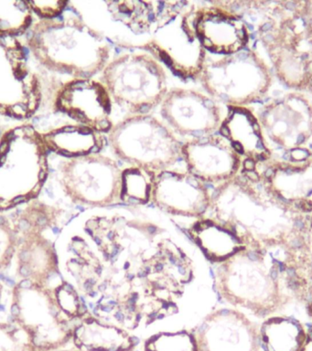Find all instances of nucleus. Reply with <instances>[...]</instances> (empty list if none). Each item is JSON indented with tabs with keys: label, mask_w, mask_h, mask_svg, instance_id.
<instances>
[{
	"label": "nucleus",
	"mask_w": 312,
	"mask_h": 351,
	"mask_svg": "<svg viewBox=\"0 0 312 351\" xmlns=\"http://www.w3.org/2000/svg\"><path fill=\"white\" fill-rule=\"evenodd\" d=\"M212 199L237 210L240 230L235 235L251 250L276 255L311 244L309 215L279 199L254 170L227 180L215 189Z\"/></svg>",
	"instance_id": "nucleus-1"
},
{
	"label": "nucleus",
	"mask_w": 312,
	"mask_h": 351,
	"mask_svg": "<svg viewBox=\"0 0 312 351\" xmlns=\"http://www.w3.org/2000/svg\"><path fill=\"white\" fill-rule=\"evenodd\" d=\"M40 35L43 62L73 79L92 78L102 73L110 59V43L80 16L47 19Z\"/></svg>",
	"instance_id": "nucleus-2"
},
{
	"label": "nucleus",
	"mask_w": 312,
	"mask_h": 351,
	"mask_svg": "<svg viewBox=\"0 0 312 351\" xmlns=\"http://www.w3.org/2000/svg\"><path fill=\"white\" fill-rule=\"evenodd\" d=\"M111 149L131 167L165 171L182 156V145L169 126L149 114H130L108 132Z\"/></svg>",
	"instance_id": "nucleus-3"
},
{
	"label": "nucleus",
	"mask_w": 312,
	"mask_h": 351,
	"mask_svg": "<svg viewBox=\"0 0 312 351\" xmlns=\"http://www.w3.org/2000/svg\"><path fill=\"white\" fill-rule=\"evenodd\" d=\"M101 73V82L112 100L130 114H147L161 104L169 90L165 69L149 53L120 55Z\"/></svg>",
	"instance_id": "nucleus-4"
},
{
	"label": "nucleus",
	"mask_w": 312,
	"mask_h": 351,
	"mask_svg": "<svg viewBox=\"0 0 312 351\" xmlns=\"http://www.w3.org/2000/svg\"><path fill=\"white\" fill-rule=\"evenodd\" d=\"M199 80L208 95L228 106L250 103L265 86L264 70L251 51L206 60Z\"/></svg>",
	"instance_id": "nucleus-5"
},
{
	"label": "nucleus",
	"mask_w": 312,
	"mask_h": 351,
	"mask_svg": "<svg viewBox=\"0 0 312 351\" xmlns=\"http://www.w3.org/2000/svg\"><path fill=\"white\" fill-rule=\"evenodd\" d=\"M196 8L189 5L182 14L158 30L139 49L163 62L175 75L199 80L207 54L194 27Z\"/></svg>",
	"instance_id": "nucleus-6"
},
{
	"label": "nucleus",
	"mask_w": 312,
	"mask_h": 351,
	"mask_svg": "<svg viewBox=\"0 0 312 351\" xmlns=\"http://www.w3.org/2000/svg\"><path fill=\"white\" fill-rule=\"evenodd\" d=\"M62 172L68 192L78 202L103 204L122 194L123 172L108 156L97 153L70 158Z\"/></svg>",
	"instance_id": "nucleus-7"
},
{
	"label": "nucleus",
	"mask_w": 312,
	"mask_h": 351,
	"mask_svg": "<svg viewBox=\"0 0 312 351\" xmlns=\"http://www.w3.org/2000/svg\"><path fill=\"white\" fill-rule=\"evenodd\" d=\"M160 104L164 119L182 136H209L220 129L224 121L217 101L199 90L174 88L168 90Z\"/></svg>",
	"instance_id": "nucleus-8"
},
{
	"label": "nucleus",
	"mask_w": 312,
	"mask_h": 351,
	"mask_svg": "<svg viewBox=\"0 0 312 351\" xmlns=\"http://www.w3.org/2000/svg\"><path fill=\"white\" fill-rule=\"evenodd\" d=\"M56 107L79 125L99 133H108L113 128L110 95L97 80L73 79L67 82L57 96Z\"/></svg>",
	"instance_id": "nucleus-9"
},
{
	"label": "nucleus",
	"mask_w": 312,
	"mask_h": 351,
	"mask_svg": "<svg viewBox=\"0 0 312 351\" xmlns=\"http://www.w3.org/2000/svg\"><path fill=\"white\" fill-rule=\"evenodd\" d=\"M189 172L208 183L226 182L237 174L241 155L221 134L195 137L182 145Z\"/></svg>",
	"instance_id": "nucleus-10"
},
{
	"label": "nucleus",
	"mask_w": 312,
	"mask_h": 351,
	"mask_svg": "<svg viewBox=\"0 0 312 351\" xmlns=\"http://www.w3.org/2000/svg\"><path fill=\"white\" fill-rule=\"evenodd\" d=\"M194 27L205 51L215 54L237 53L248 43V30L242 19L221 2L196 8Z\"/></svg>",
	"instance_id": "nucleus-11"
},
{
	"label": "nucleus",
	"mask_w": 312,
	"mask_h": 351,
	"mask_svg": "<svg viewBox=\"0 0 312 351\" xmlns=\"http://www.w3.org/2000/svg\"><path fill=\"white\" fill-rule=\"evenodd\" d=\"M108 12L136 34H155L191 5L187 1H106Z\"/></svg>",
	"instance_id": "nucleus-12"
},
{
	"label": "nucleus",
	"mask_w": 312,
	"mask_h": 351,
	"mask_svg": "<svg viewBox=\"0 0 312 351\" xmlns=\"http://www.w3.org/2000/svg\"><path fill=\"white\" fill-rule=\"evenodd\" d=\"M152 193L156 204L199 213L206 210L210 200L206 185L190 172H160L155 177Z\"/></svg>",
	"instance_id": "nucleus-13"
},
{
	"label": "nucleus",
	"mask_w": 312,
	"mask_h": 351,
	"mask_svg": "<svg viewBox=\"0 0 312 351\" xmlns=\"http://www.w3.org/2000/svg\"><path fill=\"white\" fill-rule=\"evenodd\" d=\"M221 136L228 139L240 155L253 161L263 156L259 128L253 114L242 106H228V112L220 128Z\"/></svg>",
	"instance_id": "nucleus-14"
},
{
	"label": "nucleus",
	"mask_w": 312,
	"mask_h": 351,
	"mask_svg": "<svg viewBox=\"0 0 312 351\" xmlns=\"http://www.w3.org/2000/svg\"><path fill=\"white\" fill-rule=\"evenodd\" d=\"M42 137L46 147L69 158L97 154L105 145L102 133L79 123L54 129Z\"/></svg>",
	"instance_id": "nucleus-15"
},
{
	"label": "nucleus",
	"mask_w": 312,
	"mask_h": 351,
	"mask_svg": "<svg viewBox=\"0 0 312 351\" xmlns=\"http://www.w3.org/2000/svg\"><path fill=\"white\" fill-rule=\"evenodd\" d=\"M309 331L305 323L290 315L265 318L260 326L263 350L300 351Z\"/></svg>",
	"instance_id": "nucleus-16"
},
{
	"label": "nucleus",
	"mask_w": 312,
	"mask_h": 351,
	"mask_svg": "<svg viewBox=\"0 0 312 351\" xmlns=\"http://www.w3.org/2000/svg\"><path fill=\"white\" fill-rule=\"evenodd\" d=\"M154 180V173L131 167L123 172L122 194L128 196V202H144L152 192Z\"/></svg>",
	"instance_id": "nucleus-17"
},
{
	"label": "nucleus",
	"mask_w": 312,
	"mask_h": 351,
	"mask_svg": "<svg viewBox=\"0 0 312 351\" xmlns=\"http://www.w3.org/2000/svg\"><path fill=\"white\" fill-rule=\"evenodd\" d=\"M147 351H197L193 337L187 335L156 337L147 342Z\"/></svg>",
	"instance_id": "nucleus-18"
},
{
	"label": "nucleus",
	"mask_w": 312,
	"mask_h": 351,
	"mask_svg": "<svg viewBox=\"0 0 312 351\" xmlns=\"http://www.w3.org/2000/svg\"><path fill=\"white\" fill-rule=\"evenodd\" d=\"M29 7L43 18L53 19L61 15L65 8L67 7V1H29Z\"/></svg>",
	"instance_id": "nucleus-19"
},
{
	"label": "nucleus",
	"mask_w": 312,
	"mask_h": 351,
	"mask_svg": "<svg viewBox=\"0 0 312 351\" xmlns=\"http://www.w3.org/2000/svg\"><path fill=\"white\" fill-rule=\"evenodd\" d=\"M38 211V217L36 221H35V223L37 224L38 227L45 228L47 226L49 223V219L47 216L45 215V213H42V211Z\"/></svg>",
	"instance_id": "nucleus-20"
},
{
	"label": "nucleus",
	"mask_w": 312,
	"mask_h": 351,
	"mask_svg": "<svg viewBox=\"0 0 312 351\" xmlns=\"http://www.w3.org/2000/svg\"><path fill=\"white\" fill-rule=\"evenodd\" d=\"M32 274H34V270H32V266L29 263H23L21 265L20 274L24 278H28V277L32 276Z\"/></svg>",
	"instance_id": "nucleus-21"
},
{
	"label": "nucleus",
	"mask_w": 312,
	"mask_h": 351,
	"mask_svg": "<svg viewBox=\"0 0 312 351\" xmlns=\"http://www.w3.org/2000/svg\"><path fill=\"white\" fill-rule=\"evenodd\" d=\"M32 228V222L28 221L27 219H21L19 221V229L21 232H28Z\"/></svg>",
	"instance_id": "nucleus-22"
},
{
	"label": "nucleus",
	"mask_w": 312,
	"mask_h": 351,
	"mask_svg": "<svg viewBox=\"0 0 312 351\" xmlns=\"http://www.w3.org/2000/svg\"><path fill=\"white\" fill-rule=\"evenodd\" d=\"M300 351H312V328H309L308 337Z\"/></svg>",
	"instance_id": "nucleus-23"
},
{
	"label": "nucleus",
	"mask_w": 312,
	"mask_h": 351,
	"mask_svg": "<svg viewBox=\"0 0 312 351\" xmlns=\"http://www.w3.org/2000/svg\"><path fill=\"white\" fill-rule=\"evenodd\" d=\"M21 262L23 263H29L32 261V254L31 252L28 251V250L24 249L23 251H21L20 255Z\"/></svg>",
	"instance_id": "nucleus-24"
},
{
	"label": "nucleus",
	"mask_w": 312,
	"mask_h": 351,
	"mask_svg": "<svg viewBox=\"0 0 312 351\" xmlns=\"http://www.w3.org/2000/svg\"><path fill=\"white\" fill-rule=\"evenodd\" d=\"M34 285L31 280L26 278L19 282L18 287L23 288V289H31V288L34 287Z\"/></svg>",
	"instance_id": "nucleus-25"
},
{
	"label": "nucleus",
	"mask_w": 312,
	"mask_h": 351,
	"mask_svg": "<svg viewBox=\"0 0 312 351\" xmlns=\"http://www.w3.org/2000/svg\"><path fill=\"white\" fill-rule=\"evenodd\" d=\"M15 249L13 246L8 247L6 251H5V259H6L7 263H10V260L12 259L13 255H14Z\"/></svg>",
	"instance_id": "nucleus-26"
},
{
	"label": "nucleus",
	"mask_w": 312,
	"mask_h": 351,
	"mask_svg": "<svg viewBox=\"0 0 312 351\" xmlns=\"http://www.w3.org/2000/svg\"><path fill=\"white\" fill-rule=\"evenodd\" d=\"M10 313H12V315L18 317L19 315H21V307L19 306L17 303H14L12 304V308H10Z\"/></svg>",
	"instance_id": "nucleus-27"
},
{
	"label": "nucleus",
	"mask_w": 312,
	"mask_h": 351,
	"mask_svg": "<svg viewBox=\"0 0 312 351\" xmlns=\"http://www.w3.org/2000/svg\"><path fill=\"white\" fill-rule=\"evenodd\" d=\"M309 234L312 244V213L309 215Z\"/></svg>",
	"instance_id": "nucleus-28"
},
{
	"label": "nucleus",
	"mask_w": 312,
	"mask_h": 351,
	"mask_svg": "<svg viewBox=\"0 0 312 351\" xmlns=\"http://www.w3.org/2000/svg\"><path fill=\"white\" fill-rule=\"evenodd\" d=\"M5 282H6L7 284L10 285V287H16L15 280L10 278V277L7 276L6 279H5Z\"/></svg>",
	"instance_id": "nucleus-29"
},
{
	"label": "nucleus",
	"mask_w": 312,
	"mask_h": 351,
	"mask_svg": "<svg viewBox=\"0 0 312 351\" xmlns=\"http://www.w3.org/2000/svg\"><path fill=\"white\" fill-rule=\"evenodd\" d=\"M115 317L117 318V320L123 321L124 320V315H123V313L121 312H117L116 314H115Z\"/></svg>",
	"instance_id": "nucleus-30"
},
{
	"label": "nucleus",
	"mask_w": 312,
	"mask_h": 351,
	"mask_svg": "<svg viewBox=\"0 0 312 351\" xmlns=\"http://www.w3.org/2000/svg\"><path fill=\"white\" fill-rule=\"evenodd\" d=\"M178 271H179V273L182 274V276H184L186 274V269L182 267V265H178Z\"/></svg>",
	"instance_id": "nucleus-31"
},
{
	"label": "nucleus",
	"mask_w": 312,
	"mask_h": 351,
	"mask_svg": "<svg viewBox=\"0 0 312 351\" xmlns=\"http://www.w3.org/2000/svg\"><path fill=\"white\" fill-rule=\"evenodd\" d=\"M17 318L18 317H14V315H10L9 317H8V321H9V323L10 324H13V323H15L16 321H17Z\"/></svg>",
	"instance_id": "nucleus-32"
},
{
	"label": "nucleus",
	"mask_w": 312,
	"mask_h": 351,
	"mask_svg": "<svg viewBox=\"0 0 312 351\" xmlns=\"http://www.w3.org/2000/svg\"><path fill=\"white\" fill-rule=\"evenodd\" d=\"M163 267L164 266L163 263H158L157 265H156V270H157L158 271H163Z\"/></svg>",
	"instance_id": "nucleus-33"
},
{
	"label": "nucleus",
	"mask_w": 312,
	"mask_h": 351,
	"mask_svg": "<svg viewBox=\"0 0 312 351\" xmlns=\"http://www.w3.org/2000/svg\"><path fill=\"white\" fill-rule=\"evenodd\" d=\"M169 261H171V263H172V265H177V259L176 258H175L173 256V255H171V256H169Z\"/></svg>",
	"instance_id": "nucleus-34"
},
{
	"label": "nucleus",
	"mask_w": 312,
	"mask_h": 351,
	"mask_svg": "<svg viewBox=\"0 0 312 351\" xmlns=\"http://www.w3.org/2000/svg\"><path fill=\"white\" fill-rule=\"evenodd\" d=\"M7 223L6 219L4 217H0V226H4Z\"/></svg>",
	"instance_id": "nucleus-35"
},
{
	"label": "nucleus",
	"mask_w": 312,
	"mask_h": 351,
	"mask_svg": "<svg viewBox=\"0 0 312 351\" xmlns=\"http://www.w3.org/2000/svg\"><path fill=\"white\" fill-rule=\"evenodd\" d=\"M53 232L54 234H59L61 232V229H59L58 227H53Z\"/></svg>",
	"instance_id": "nucleus-36"
},
{
	"label": "nucleus",
	"mask_w": 312,
	"mask_h": 351,
	"mask_svg": "<svg viewBox=\"0 0 312 351\" xmlns=\"http://www.w3.org/2000/svg\"><path fill=\"white\" fill-rule=\"evenodd\" d=\"M106 284H102L98 287V290L101 291V292H103V291H106Z\"/></svg>",
	"instance_id": "nucleus-37"
},
{
	"label": "nucleus",
	"mask_w": 312,
	"mask_h": 351,
	"mask_svg": "<svg viewBox=\"0 0 312 351\" xmlns=\"http://www.w3.org/2000/svg\"><path fill=\"white\" fill-rule=\"evenodd\" d=\"M95 241L97 243L98 246L102 245V241H101L100 239L95 238Z\"/></svg>",
	"instance_id": "nucleus-38"
},
{
	"label": "nucleus",
	"mask_w": 312,
	"mask_h": 351,
	"mask_svg": "<svg viewBox=\"0 0 312 351\" xmlns=\"http://www.w3.org/2000/svg\"><path fill=\"white\" fill-rule=\"evenodd\" d=\"M95 271H97V274H98V276H101V274H102L103 269L99 266V267H97V270Z\"/></svg>",
	"instance_id": "nucleus-39"
},
{
	"label": "nucleus",
	"mask_w": 312,
	"mask_h": 351,
	"mask_svg": "<svg viewBox=\"0 0 312 351\" xmlns=\"http://www.w3.org/2000/svg\"><path fill=\"white\" fill-rule=\"evenodd\" d=\"M147 230H149V232L150 233H154V232H156V230H156V228L154 226H150V227H149V229H147Z\"/></svg>",
	"instance_id": "nucleus-40"
},
{
	"label": "nucleus",
	"mask_w": 312,
	"mask_h": 351,
	"mask_svg": "<svg viewBox=\"0 0 312 351\" xmlns=\"http://www.w3.org/2000/svg\"><path fill=\"white\" fill-rule=\"evenodd\" d=\"M6 276H5L4 274H0V280H1V281H3L5 282V279H6Z\"/></svg>",
	"instance_id": "nucleus-41"
},
{
	"label": "nucleus",
	"mask_w": 312,
	"mask_h": 351,
	"mask_svg": "<svg viewBox=\"0 0 312 351\" xmlns=\"http://www.w3.org/2000/svg\"><path fill=\"white\" fill-rule=\"evenodd\" d=\"M5 310H6V308H5V306L0 304V312H5Z\"/></svg>",
	"instance_id": "nucleus-42"
},
{
	"label": "nucleus",
	"mask_w": 312,
	"mask_h": 351,
	"mask_svg": "<svg viewBox=\"0 0 312 351\" xmlns=\"http://www.w3.org/2000/svg\"><path fill=\"white\" fill-rule=\"evenodd\" d=\"M109 304H112V306H115V304H117V302L115 300H111L108 302Z\"/></svg>",
	"instance_id": "nucleus-43"
},
{
	"label": "nucleus",
	"mask_w": 312,
	"mask_h": 351,
	"mask_svg": "<svg viewBox=\"0 0 312 351\" xmlns=\"http://www.w3.org/2000/svg\"><path fill=\"white\" fill-rule=\"evenodd\" d=\"M50 351H80V350H50Z\"/></svg>",
	"instance_id": "nucleus-44"
},
{
	"label": "nucleus",
	"mask_w": 312,
	"mask_h": 351,
	"mask_svg": "<svg viewBox=\"0 0 312 351\" xmlns=\"http://www.w3.org/2000/svg\"><path fill=\"white\" fill-rule=\"evenodd\" d=\"M210 274H211V276H212V277L215 276V274H213V271L212 269H211V270H210Z\"/></svg>",
	"instance_id": "nucleus-45"
}]
</instances>
